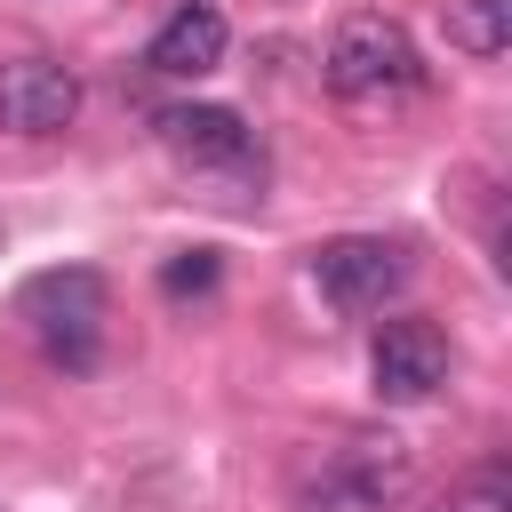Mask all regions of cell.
<instances>
[{"instance_id": "cell-7", "label": "cell", "mask_w": 512, "mask_h": 512, "mask_svg": "<svg viewBox=\"0 0 512 512\" xmlns=\"http://www.w3.org/2000/svg\"><path fill=\"white\" fill-rule=\"evenodd\" d=\"M80 112V80L56 56H16L0 64V128L8 136H56Z\"/></svg>"}, {"instance_id": "cell-5", "label": "cell", "mask_w": 512, "mask_h": 512, "mask_svg": "<svg viewBox=\"0 0 512 512\" xmlns=\"http://www.w3.org/2000/svg\"><path fill=\"white\" fill-rule=\"evenodd\" d=\"M160 144L184 160V168H224V176H264V152H256V128L232 112V104H168L160 120Z\"/></svg>"}, {"instance_id": "cell-11", "label": "cell", "mask_w": 512, "mask_h": 512, "mask_svg": "<svg viewBox=\"0 0 512 512\" xmlns=\"http://www.w3.org/2000/svg\"><path fill=\"white\" fill-rule=\"evenodd\" d=\"M448 512H512V472H504V464H480V472L456 488Z\"/></svg>"}, {"instance_id": "cell-4", "label": "cell", "mask_w": 512, "mask_h": 512, "mask_svg": "<svg viewBox=\"0 0 512 512\" xmlns=\"http://www.w3.org/2000/svg\"><path fill=\"white\" fill-rule=\"evenodd\" d=\"M312 288H320L336 312L368 320V312H384V304L408 288V248L384 240V232H344V240L312 248Z\"/></svg>"}, {"instance_id": "cell-2", "label": "cell", "mask_w": 512, "mask_h": 512, "mask_svg": "<svg viewBox=\"0 0 512 512\" xmlns=\"http://www.w3.org/2000/svg\"><path fill=\"white\" fill-rule=\"evenodd\" d=\"M16 320L32 328V344L56 368H96V336H104V280L88 264H56L32 272L16 288Z\"/></svg>"}, {"instance_id": "cell-1", "label": "cell", "mask_w": 512, "mask_h": 512, "mask_svg": "<svg viewBox=\"0 0 512 512\" xmlns=\"http://www.w3.org/2000/svg\"><path fill=\"white\" fill-rule=\"evenodd\" d=\"M416 488V456L392 432H352L320 448L296 480V512H392Z\"/></svg>"}, {"instance_id": "cell-6", "label": "cell", "mask_w": 512, "mask_h": 512, "mask_svg": "<svg viewBox=\"0 0 512 512\" xmlns=\"http://www.w3.org/2000/svg\"><path fill=\"white\" fill-rule=\"evenodd\" d=\"M368 376H376L384 400H432V392L448 384V336H440L432 320L400 312V320L376 328V344H368Z\"/></svg>"}, {"instance_id": "cell-3", "label": "cell", "mask_w": 512, "mask_h": 512, "mask_svg": "<svg viewBox=\"0 0 512 512\" xmlns=\"http://www.w3.org/2000/svg\"><path fill=\"white\" fill-rule=\"evenodd\" d=\"M424 64H416V40L392 24V16H344L336 40H328V88L352 96V104H376V96H400L416 88Z\"/></svg>"}, {"instance_id": "cell-9", "label": "cell", "mask_w": 512, "mask_h": 512, "mask_svg": "<svg viewBox=\"0 0 512 512\" xmlns=\"http://www.w3.org/2000/svg\"><path fill=\"white\" fill-rule=\"evenodd\" d=\"M448 40L464 56H504L512 40V0H448Z\"/></svg>"}, {"instance_id": "cell-8", "label": "cell", "mask_w": 512, "mask_h": 512, "mask_svg": "<svg viewBox=\"0 0 512 512\" xmlns=\"http://www.w3.org/2000/svg\"><path fill=\"white\" fill-rule=\"evenodd\" d=\"M224 16L208 8V0H184L160 32H152V48H144V64L160 72V80H200V72H216L224 64Z\"/></svg>"}, {"instance_id": "cell-10", "label": "cell", "mask_w": 512, "mask_h": 512, "mask_svg": "<svg viewBox=\"0 0 512 512\" xmlns=\"http://www.w3.org/2000/svg\"><path fill=\"white\" fill-rule=\"evenodd\" d=\"M208 288H216V248H184V256L160 264V296L184 304V296H208Z\"/></svg>"}]
</instances>
